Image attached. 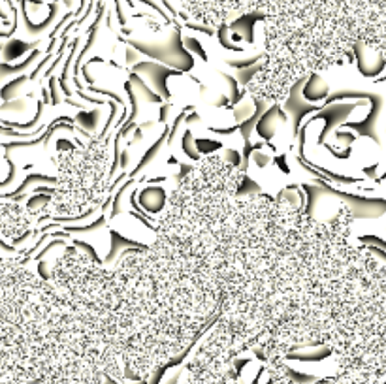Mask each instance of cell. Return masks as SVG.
I'll return each mask as SVG.
<instances>
[{"label": "cell", "mask_w": 386, "mask_h": 384, "mask_svg": "<svg viewBox=\"0 0 386 384\" xmlns=\"http://www.w3.org/2000/svg\"><path fill=\"white\" fill-rule=\"evenodd\" d=\"M264 384H277V383H275V379H266V383Z\"/></svg>", "instance_id": "2"}, {"label": "cell", "mask_w": 386, "mask_h": 384, "mask_svg": "<svg viewBox=\"0 0 386 384\" xmlns=\"http://www.w3.org/2000/svg\"><path fill=\"white\" fill-rule=\"evenodd\" d=\"M126 384H147L145 381H126Z\"/></svg>", "instance_id": "1"}]
</instances>
